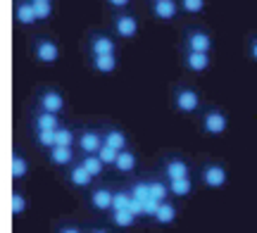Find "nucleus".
<instances>
[{
  "mask_svg": "<svg viewBox=\"0 0 257 233\" xmlns=\"http://www.w3.org/2000/svg\"><path fill=\"white\" fill-rule=\"evenodd\" d=\"M102 145H105V140H102V131L98 126H83L79 131V138H76L79 155H98Z\"/></svg>",
  "mask_w": 257,
  "mask_h": 233,
  "instance_id": "12",
  "label": "nucleus"
},
{
  "mask_svg": "<svg viewBox=\"0 0 257 233\" xmlns=\"http://www.w3.org/2000/svg\"><path fill=\"white\" fill-rule=\"evenodd\" d=\"M148 186H150V197H153V200H157V202L172 200V193H169V181H165L162 176H150L148 178Z\"/></svg>",
  "mask_w": 257,
  "mask_h": 233,
  "instance_id": "24",
  "label": "nucleus"
},
{
  "mask_svg": "<svg viewBox=\"0 0 257 233\" xmlns=\"http://www.w3.org/2000/svg\"><path fill=\"white\" fill-rule=\"evenodd\" d=\"M46 162L50 167L57 169H67L72 167L74 162H79V155L74 148H64V145H55V148L46 150Z\"/></svg>",
  "mask_w": 257,
  "mask_h": 233,
  "instance_id": "17",
  "label": "nucleus"
},
{
  "mask_svg": "<svg viewBox=\"0 0 257 233\" xmlns=\"http://www.w3.org/2000/svg\"><path fill=\"white\" fill-rule=\"evenodd\" d=\"M198 183L207 190H221L229 183V167L219 159H205L198 167Z\"/></svg>",
  "mask_w": 257,
  "mask_h": 233,
  "instance_id": "7",
  "label": "nucleus"
},
{
  "mask_svg": "<svg viewBox=\"0 0 257 233\" xmlns=\"http://www.w3.org/2000/svg\"><path fill=\"white\" fill-rule=\"evenodd\" d=\"M128 193L134 200H141V202H146L148 197H150V186H148V178L141 176V178H131L128 181Z\"/></svg>",
  "mask_w": 257,
  "mask_h": 233,
  "instance_id": "28",
  "label": "nucleus"
},
{
  "mask_svg": "<svg viewBox=\"0 0 257 233\" xmlns=\"http://www.w3.org/2000/svg\"><path fill=\"white\" fill-rule=\"evenodd\" d=\"M62 178H64V183L69 188H74V190H91L95 183V178L83 169V164L81 162H74L72 167H67V169H62Z\"/></svg>",
  "mask_w": 257,
  "mask_h": 233,
  "instance_id": "13",
  "label": "nucleus"
},
{
  "mask_svg": "<svg viewBox=\"0 0 257 233\" xmlns=\"http://www.w3.org/2000/svg\"><path fill=\"white\" fill-rule=\"evenodd\" d=\"M179 219V207H176L174 200H165L160 209H157V214L153 216V224L155 226H172Z\"/></svg>",
  "mask_w": 257,
  "mask_h": 233,
  "instance_id": "22",
  "label": "nucleus"
},
{
  "mask_svg": "<svg viewBox=\"0 0 257 233\" xmlns=\"http://www.w3.org/2000/svg\"><path fill=\"white\" fill-rule=\"evenodd\" d=\"M169 193H172V200H186L195 193V178L186 176V178H176V181H169Z\"/></svg>",
  "mask_w": 257,
  "mask_h": 233,
  "instance_id": "23",
  "label": "nucleus"
},
{
  "mask_svg": "<svg viewBox=\"0 0 257 233\" xmlns=\"http://www.w3.org/2000/svg\"><path fill=\"white\" fill-rule=\"evenodd\" d=\"M81 50H83V57L119 55L121 41L112 34L110 29H91V31H86L81 38Z\"/></svg>",
  "mask_w": 257,
  "mask_h": 233,
  "instance_id": "1",
  "label": "nucleus"
},
{
  "mask_svg": "<svg viewBox=\"0 0 257 233\" xmlns=\"http://www.w3.org/2000/svg\"><path fill=\"white\" fill-rule=\"evenodd\" d=\"M229 114L217 105H205L198 114V131L207 138H219L229 131Z\"/></svg>",
  "mask_w": 257,
  "mask_h": 233,
  "instance_id": "5",
  "label": "nucleus"
},
{
  "mask_svg": "<svg viewBox=\"0 0 257 233\" xmlns=\"http://www.w3.org/2000/svg\"><path fill=\"white\" fill-rule=\"evenodd\" d=\"M179 65L191 74H205L210 72L214 60L210 53H193V50H179Z\"/></svg>",
  "mask_w": 257,
  "mask_h": 233,
  "instance_id": "11",
  "label": "nucleus"
},
{
  "mask_svg": "<svg viewBox=\"0 0 257 233\" xmlns=\"http://www.w3.org/2000/svg\"><path fill=\"white\" fill-rule=\"evenodd\" d=\"M86 233H112V228H107V226H91V228H86Z\"/></svg>",
  "mask_w": 257,
  "mask_h": 233,
  "instance_id": "38",
  "label": "nucleus"
},
{
  "mask_svg": "<svg viewBox=\"0 0 257 233\" xmlns=\"http://www.w3.org/2000/svg\"><path fill=\"white\" fill-rule=\"evenodd\" d=\"M64 121L60 114L46 112V110H38L36 105L31 107V114H29V126H31V133L36 131H57Z\"/></svg>",
  "mask_w": 257,
  "mask_h": 233,
  "instance_id": "15",
  "label": "nucleus"
},
{
  "mask_svg": "<svg viewBox=\"0 0 257 233\" xmlns=\"http://www.w3.org/2000/svg\"><path fill=\"white\" fill-rule=\"evenodd\" d=\"M148 15L157 22H176L181 17V5L179 0H160V3H150L148 5Z\"/></svg>",
  "mask_w": 257,
  "mask_h": 233,
  "instance_id": "16",
  "label": "nucleus"
},
{
  "mask_svg": "<svg viewBox=\"0 0 257 233\" xmlns=\"http://www.w3.org/2000/svg\"><path fill=\"white\" fill-rule=\"evenodd\" d=\"M79 162H81L83 169H86L93 178H100L102 174H105V169H107V164H105L98 155H79Z\"/></svg>",
  "mask_w": 257,
  "mask_h": 233,
  "instance_id": "26",
  "label": "nucleus"
},
{
  "mask_svg": "<svg viewBox=\"0 0 257 233\" xmlns=\"http://www.w3.org/2000/svg\"><path fill=\"white\" fill-rule=\"evenodd\" d=\"M34 105L38 110H46V112L60 114L62 117L67 112V98L64 93L57 88V86H38L36 93H34Z\"/></svg>",
  "mask_w": 257,
  "mask_h": 233,
  "instance_id": "8",
  "label": "nucleus"
},
{
  "mask_svg": "<svg viewBox=\"0 0 257 233\" xmlns=\"http://www.w3.org/2000/svg\"><path fill=\"white\" fill-rule=\"evenodd\" d=\"M29 55L34 57V62L43 67H55L62 57L60 41L50 34H34L29 38Z\"/></svg>",
  "mask_w": 257,
  "mask_h": 233,
  "instance_id": "3",
  "label": "nucleus"
},
{
  "mask_svg": "<svg viewBox=\"0 0 257 233\" xmlns=\"http://www.w3.org/2000/svg\"><path fill=\"white\" fill-rule=\"evenodd\" d=\"M107 221H110V226H114V228H134L141 219H138L134 212L124 209V212H110V214H107Z\"/></svg>",
  "mask_w": 257,
  "mask_h": 233,
  "instance_id": "25",
  "label": "nucleus"
},
{
  "mask_svg": "<svg viewBox=\"0 0 257 233\" xmlns=\"http://www.w3.org/2000/svg\"><path fill=\"white\" fill-rule=\"evenodd\" d=\"M100 3L110 12H124V10H131V5H134V0H100Z\"/></svg>",
  "mask_w": 257,
  "mask_h": 233,
  "instance_id": "35",
  "label": "nucleus"
},
{
  "mask_svg": "<svg viewBox=\"0 0 257 233\" xmlns=\"http://www.w3.org/2000/svg\"><path fill=\"white\" fill-rule=\"evenodd\" d=\"M146 3H148V5H150V3H160V0H146Z\"/></svg>",
  "mask_w": 257,
  "mask_h": 233,
  "instance_id": "40",
  "label": "nucleus"
},
{
  "mask_svg": "<svg viewBox=\"0 0 257 233\" xmlns=\"http://www.w3.org/2000/svg\"><path fill=\"white\" fill-rule=\"evenodd\" d=\"M10 171H12V181H15V183L24 181V178L29 176V171H31L27 155H24V152H22L19 148H12V157H10Z\"/></svg>",
  "mask_w": 257,
  "mask_h": 233,
  "instance_id": "20",
  "label": "nucleus"
},
{
  "mask_svg": "<svg viewBox=\"0 0 257 233\" xmlns=\"http://www.w3.org/2000/svg\"><path fill=\"white\" fill-rule=\"evenodd\" d=\"M112 197H114V188L98 183L91 190H86V205L98 214H110L112 212Z\"/></svg>",
  "mask_w": 257,
  "mask_h": 233,
  "instance_id": "10",
  "label": "nucleus"
},
{
  "mask_svg": "<svg viewBox=\"0 0 257 233\" xmlns=\"http://www.w3.org/2000/svg\"><path fill=\"white\" fill-rule=\"evenodd\" d=\"M98 157H100L107 167H114V162H117V157H119V150L110 148V145H102L100 152H98Z\"/></svg>",
  "mask_w": 257,
  "mask_h": 233,
  "instance_id": "34",
  "label": "nucleus"
},
{
  "mask_svg": "<svg viewBox=\"0 0 257 233\" xmlns=\"http://www.w3.org/2000/svg\"><path fill=\"white\" fill-rule=\"evenodd\" d=\"M12 17H15V24H17L19 29H24V31L41 27L31 0H12Z\"/></svg>",
  "mask_w": 257,
  "mask_h": 233,
  "instance_id": "14",
  "label": "nucleus"
},
{
  "mask_svg": "<svg viewBox=\"0 0 257 233\" xmlns=\"http://www.w3.org/2000/svg\"><path fill=\"white\" fill-rule=\"evenodd\" d=\"M119 55H91L86 57V67L95 74H114L119 69Z\"/></svg>",
  "mask_w": 257,
  "mask_h": 233,
  "instance_id": "19",
  "label": "nucleus"
},
{
  "mask_svg": "<svg viewBox=\"0 0 257 233\" xmlns=\"http://www.w3.org/2000/svg\"><path fill=\"white\" fill-rule=\"evenodd\" d=\"M160 176L165 181H176V178H186L191 176V162L184 155H165L160 157Z\"/></svg>",
  "mask_w": 257,
  "mask_h": 233,
  "instance_id": "9",
  "label": "nucleus"
},
{
  "mask_svg": "<svg viewBox=\"0 0 257 233\" xmlns=\"http://www.w3.org/2000/svg\"><path fill=\"white\" fill-rule=\"evenodd\" d=\"M31 5H34V12L41 24H48L55 19V3H31Z\"/></svg>",
  "mask_w": 257,
  "mask_h": 233,
  "instance_id": "33",
  "label": "nucleus"
},
{
  "mask_svg": "<svg viewBox=\"0 0 257 233\" xmlns=\"http://www.w3.org/2000/svg\"><path fill=\"white\" fill-rule=\"evenodd\" d=\"M107 29H110L119 41H134L141 34V17L134 8L124 10V12H112L110 22H107Z\"/></svg>",
  "mask_w": 257,
  "mask_h": 233,
  "instance_id": "6",
  "label": "nucleus"
},
{
  "mask_svg": "<svg viewBox=\"0 0 257 233\" xmlns=\"http://www.w3.org/2000/svg\"><path fill=\"white\" fill-rule=\"evenodd\" d=\"M55 233H86V228H81L76 221H62V224H57Z\"/></svg>",
  "mask_w": 257,
  "mask_h": 233,
  "instance_id": "37",
  "label": "nucleus"
},
{
  "mask_svg": "<svg viewBox=\"0 0 257 233\" xmlns=\"http://www.w3.org/2000/svg\"><path fill=\"white\" fill-rule=\"evenodd\" d=\"M102 131V140H105V145H110V148L114 150H128L131 148V140H128L126 131L121 129V126H117V124H105V126H100Z\"/></svg>",
  "mask_w": 257,
  "mask_h": 233,
  "instance_id": "18",
  "label": "nucleus"
},
{
  "mask_svg": "<svg viewBox=\"0 0 257 233\" xmlns=\"http://www.w3.org/2000/svg\"><path fill=\"white\" fill-rule=\"evenodd\" d=\"M31 3H55V0H31Z\"/></svg>",
  "mask_w": 257,
  "mask_h": 233,
  "instance_id": "39",
  "label": "nucleus"
},
{
  "mask_svg": "<svg viewBox=\"0 0 257 233\" xmlns=\"http://www.w3.org/2000/svg\"><path fill=\"white\" fill-rule=\"evenodd\" d=\"M31 138H34V143H36V145L43 150V152L57 145L55 131H36V133H31Z\"/></svg>",
  "mask_w": 257,
  "mask_h": 233,
  "instance_id": "32",
  "label": "nucleus"
},
{
  "mask_svg": "<svg viewBox=\"0 0 257 233\" xmlns=\"http://www.w3.org/2000/svg\"><path fill=\"white\" fill-rule=\"evenodd\" d=\"M57 145H64V148H76V138H79V131H74L72 126L62 124L60 129L55 131Z\"/></svg>",
  "mask_w": 257,
  "mask_h": 233,
  "instance_id": "29",
  "label": "nucleus"
},
{
  "mask_svg": "<svg viewBox=\"0 0 257 233\" xmlns=\"http://www.w3.org/2000/svg\"><path fill=\"white\" fill-rule=\"evenodd\" d=\"M172 107L179 114L191 117V114H200V110L205 105H202L200 91L191 81H176L174 88H172Z\"/></svg>",
  "mask_w": 257,
  "mask_h": 233,
  "instance_id": "4",
  "label": "nucleus"
},
{
  "mask_svg": "<svg viewBox=\"0 0 257 233\" xmlns=\"http://www.w3.org/2000/svg\"><path fill=\"white\" fill-rule=\"evenodd\" d=\"M179 50H193V53H210L214 50V36L200 22H188L179 31Z\"/></svg>",
  "mask_w": 257,
  "mask_h": 233,
  "instance_id": "2",
  "label": "nucleus"
},
{
  "mask_svg": "<svg viewBox=\"0 0 257 233\" xmlns=\"http://www.w3.org/2000/svg\"><path fill=\"white\" fill-rule=\"evenodd\" d=\"M245 55L257 65V31H250L245 38Z\"/></svg>",
  "mask_w": 257,
  "mask_h": 233,
  "instance_id": "36",
  "label": "nucleus"
},
{
  "mask_svg": "<svg viewBox=\"0 0 257 233\" xmlns=\"http://www.w3.org/2000/svg\"><path fill=\"white\" fill-rule=\"evenodd\" d=\"M114 171L117 174H121V176H131L134 171L138 169V155H136V150H121L119 152V157H117V162H114Z\"/></svg>",
  "mask_w": 257,
  "mask_h": 233,
  "instance_id": "21",
  "label": "nucleus"
},
{
  "mask_svg": "<svg viewBox=\"0 0 257 233\" xmlns=\"http://www.w3.org/2000/svg\"><path fill=\"white\" fill-rule=\"evenodd\" d=\"M179 5H181V12L188 17H200L207 12V0H179Z\"/></svg>",
  "mask_w": 257,
  "mask_h": 233,
  "instance_id": "30",
  "label": "nucleus"
},
{
  "mask_svg": "<svg viewBox=\"0 0 257 233\" xmlns=\"http://www.w3.org/2000/svg\"><path fill=\"white\" fill-rule=\"evenodd\" d=\"M131 193L128 188H114V197H112V212H124L131 205Z\"/></svg>",
  "mask_w": 257,
  "mask_h": 233,
  "instance_id": "31",
  "label": "nucleus"
},
{
  "mask_svg": "<svg viewBox=\"0 0 257 233\" xmlns=\"http://www.w3.org/2000/svg\"><path fill=\"white\" fill-rule=\"evenodd\" d=\"M10 207H12V216H24V212H27V207H29L27 193L19 186H15L12 193H10Z\"/></svg>",
  "mask_w": 257,
  "mask_h": 233,
  "instance_id": "27",
  "label": "nucleus"
}]
</instances>
